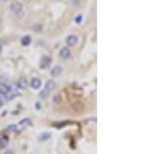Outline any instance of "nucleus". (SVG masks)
Listing matches in <instances>:
<instances>
[{
	"instance_id": "nucleus-1",
	"label": "nucleus",
	"mask_w": 167,
	"mask_h": 154,
	"mask_svg": "<svg viewBox=\"0 0 167 154\" xmlns=\"http://www.w3.org/2000/svg\"><path fill=\"white\" fill-rule=\"evenodd\" d=\"M11 11H12V13H14L16 16H22L23 7H22V4L18 3V1H13V3L11 4Z\"/></svg>"
},
{
	"instance_id": "nucleus-2",
	"label": "nucleus",
	"mask_w": 167,
	"mask_h": 154,
	"mask_svg": "<svg viewBox=\"0 0 167 154\" xmlns=\"http://www.w3.org/2000/svg\"><path fill=\"white\" fill-rule=\"evenodd\" d=\"M70 54H71V52L68 47L61 48V50H60V57H61L62 60H68L69 57H70Z\"/></svg>"
},
{
	"instance_id": "nucleus-3",
	"label": "nucleus",
	"mask_w": 167,
	"mask_h": 154,
	"mask_svg": "<svg viewBox=\"0 0 167 154\" xmlns=\"http://www.w3.org/2000/svg\"><path fill=\"white\" fill-rule=\"evenodd\" d=\"M52 62V58L48 56H43L42 60H40V66L43 67V69H45V67H48V65H51Z\"/></svg>"
},
{
	"instance_id": "nucleus-4",
	"label": "nucleus",
	"mask_w": 167,
	"mask_h": 154,
	"mask_svg": "<svg viewBox=\"0 0 167 154\" xmlns=\"http://www.w3.org/2000/svg\"><path fill=\"white\" fill-rule=\"evenodd\" d=\"M77 43H78L77 35H70V37H68V39H66V44H68L69 47H73V45H75Z\"/></svg>"
},
{
	"instance_id": "nucleus-5",
	"label": "nucleus",
	"mask_w": 167,
	"mask_h": 154,
	"mask_svg": "<svg viewBox=\"0 0 167 154\" xmlns=\"http://www.w3.org/2000/svg\"><path fill=\"white\" fill-rule=\"evenodd\" d=\"M30 86H31L34 90H39L40 86H42V80H40V79H38V78H34L31 80V83H30Z\"/></svg>"
},
{
	"instance_id": "nucleus-6",
	"label": "nucleus",
	"mask_w": 167,
	"mask_h": 154,
	"mask_svg": "<svg viewBox=\"0 0 167 154\" xmlns=\"http://www.w3.org/2000/svg\"><path fill=\"white\" fill-rule=\"evenodd\" d=\"M61 73H62V67L61 66H54L53 69L51 70V75L52 76H58V75H61Z\"/></svg>"
},
{
	"instance_id": "nucleus-7",
	"label": "nucleus",
	"mask_w": 167,
	"mask_h": 154,
	"mask_svg": "<svg viewBox=\"0 0 167 154\" xmlns=\"http://www.w3.org/2000/svg\"><path fill=\"white\" fill-rule=\"evenodd\" d=\"M17 84H18V87L20 88H22V90H25L26 87H27V80H26V78H20L18 79V82H17Z\"/></svg>"
},
{
	"instance_id": "nucleus-8",
	"label": "nucleus",
	"mask_w": 167,
	"mask_h": 154,
	"mask_svg": "<svg viewBox=\"0 0 167 154\" xmlns=\"http://www.w3.org/2000/svg\"><path fill=\"white\" fill-rule=\"evenodd\" d=\"M54 87H56V83H54L53 80H48V82H47V84H45V90L48 91V92L53 91Z\"/></svg>"
},
{
	"instance_id": "nucleus-9",
	"label": "nucleus",
	"mask_w": 167,
	"mask_h": 154,
	"mask_svg": "<svg viewBox=\"0 0 167 154\" xmlns=\"http://www.w3.org/2000/svg\"><path fill=\"white\" fill-rule=\"evenodd\" d=\"M30 43H31V38H30V35H26V37H23L22 39H21V44L22 45H28L30 44Z\"/></svg>"
},
{
	"instance_id": "nucleus-10",
	"label": "nucleus",
	"mask_w": 167,
	"mask_h": 154,
	"mask_svg": "<svg viewBox=\"0 0 167 154\" xmlns=\"http://www.w3.org/2000/svg\"><path fill=\"white\" fill-rule=\"evenodd\" d=\"M26 124L30 126V124H31V121H30V119H22V121L20 122V126H26Z\"/></svg>"
},
{
	"instance_id": "nucleus-11",
	"label": "nucleus",
	"mask_w": 167,
	"mask_h": 154,
	"mask_svg": "<svg viewBox=\"0 0 167 154\" xmlns=\"http://www.w3.org/2000/svg\"><path fill=\"white\" fill-rule=\"evenodd\" d=\"M48 95H49V92L45 90V88L42 91V92H40V96H42V98H47V97H48Z\"/></svg>"
},
{
	"instance_id": "nucleus-12",
	"label": "nucleus",
	"mask_w": 167,
	"mask_h": 154,
	"mask_svg": "<svg viewBox=\"0 0 167 154\" xmlns=\"http://www.w3.org/2000/svg\"><path fill=\"white\" fill-rule=\"evenodd\" d=\"M32 29H34L35 31H42L43 30V25L42 23H36V25H34V27Z\"/></svg>"
},
{
	"instance_id": "nucleus-13",
	"label": "nucleus",
	"mask_w": 167,
	"mask_h": 154,
	"mask_svg": "<svg viewBox=\"0 0 167 154\" xmlns=\"http://www.w3.org/2000/svg\"><path fill=\"white\" fill-rule=\"evenodd\" d=\"M53 100H54V102H60V101H61V96H60V95H56Z\"/></svg>"
},
{
	"instance_id": "nucleus-14",
	"label": "nucleus",
	"mask_w": 167,
	"mask_h": 154,
	"mask_svg": "<svg viewBox=\"0 0 167 154\" xmlns=\"http://www.w3.org/2000/svg\"><path fill=\"white\" fill-rule=\"evenodd\" d=\"M49 136H51L49 133H43V135H42V140H47Z\"/></svg>"
},
{
	"instance_id": "nucleus-15",
	"label": "nucleus",
	"mask_w": 167,
	"mask_h": 154,
	"mask_svg": "<svg viewBox=\"0 0 167 154\" xmlns=\"http://www.w3.org/2000/svg\"><path fill=\"white\" fill-rule=\"evenodd\" d=\"M80 20H82V16H78L77 17V22H80Z\"/></svg>"
},
{
	"instance_id": "nucleus-16",
	"label": "nucleus",
	"mask_w": 167,
	"mask_h": 154,
	"mask_svg": "<svg viewBox=\"0 0 167 154\" xmlns=\"http://www.w3.org/2000/svg\"><path fill=\"white\" fill-rule=\"evenodd\" d=\"M3 105V100H1V97H0V106Z\"/></svg>"
},
{
	"instance_id": "nucleus-17",
	"label": "nucleus",
	"mask_w": 167,
	"mask_h": 154,
	"mask_svg": "<svg viewBox=\"0 0 167 154\" xmlns=\"http://www.w3.org/2000/svg\"><path fill=\"white\" fill-rule=\"evenodd\" d=\"M1 50H3V48H1V44H0V53H1Z\"/></svg>"
}]
</instances>
